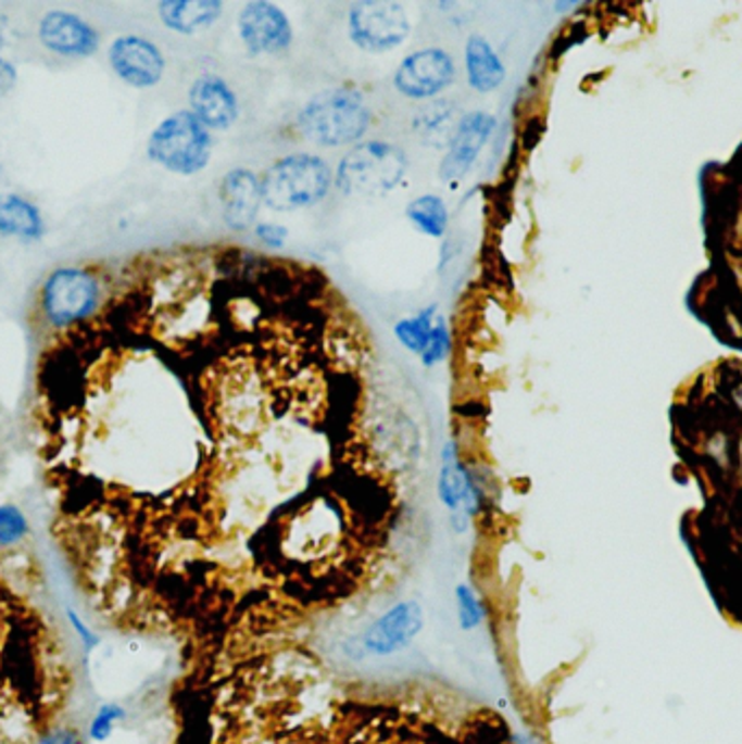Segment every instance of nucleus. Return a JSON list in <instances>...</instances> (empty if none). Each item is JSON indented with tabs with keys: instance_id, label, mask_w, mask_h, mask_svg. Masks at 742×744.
Returning <instances> with one entry per match:
<instances>
[{
	"instance_id": "1",
	"label": "nucleus",
	"mask_w": 742,
	"mask_h": 744,
	"mask_svg": "<svg viewBox=\"0 0 742 744\" xmlns=\"http://www.w3.org/2000/svg\"><path fill=\"white\" fill-rule=\"evenodd\" d=\"M374 111L356 87H330L315 93L298 113V133L322 148H343L365 141Z\"/></svg>"
},
{
	"instance_id": "2",
	"label": "nucleus",
	"mask_w": 742,
	"mask_h": 744,
	"mask_svg": "<svg viewBox=\"0 0 742 744\" xmlns=\"http://www.w3.org/2000/svg\"><path fill=\"white\" fill-rule=\"evenodd\" d=\"M263 204L276 213H295L322 204L335 187V172L319 154L293 152L276 159L263 174Z\"/></svg>"
},
{
	"instance_id": "3",
	"label": "nucleus",
	"mask_w": 742,
	"mask_h": 744,
	"mask_svg": "<svg viewBox=\"0 0 742 744\" xmlns=\"http://www.w3.org/2000/svg\"><path fill=\"white\" fill-rule=\"evenodd\" d=\"M408 159L391 141L365 139L352 146L337 165L335 187L343 196L380 198L391 193L406 176Z\"/></svg>"
},
{
	"instance_id": "4",
	"label": "nucleus",
	"mask_w": 742,
	"mask_h": 744,
	"mask_svg": "<svg viewBox=\"0 0 742 744\" xmlns=\"http://www.w3.org/2000/svg\"><path fill=\"white\" fill-rule=\"evenodd\" d=\"M213 143V133L189 109H183L152 130L148 156L172 174L193 176L211 163Z\"/></svg>"
},
{
	"instance_id": "5",
	"label": "nucleus",
	"mask_w": 742,
	"mask_h": 744,
	"mask_svg": "<svg viewBox=\"0 0 742 744\" xmlns=\"http://www.w3.org/2000/svg\"><path fill=\"white\" fill-rule=\"evenodd\" d=\"M348 33L363 52L385 54L411 37V20L400 2L363 0L348 13Z\"/></svg>"
},
{
	"instance_id": "6",
	"label": "nucleus",
	"mask_w": 742,
	"mask_h": 744,
	"mask_svg": "<svg viewBox=\"0 0 742 744\" xmlns=\"http://www.w3.org/2000/svg\"><path fill=\"white\" fill-rule=\"evenodd\" d=\"M100 302L98 280L76 267L56 269L43 285L41 306L56 328L76 324L91 315Z\"/></svg>"
},
{
	"instance_id": "7",
	"label": "nucleus",
	"mask_w": 742,
	"mask_h": 744,
	"mask_svg": "<svg viewBox=\"0 0 742 744\" xmlns=\"http://www.w3.org/2000/svg\"><path fill=\"white\" fill-rule=\"evenodd\" d=\"M456 78V61L454 56L439 48H422L406 54L395 74L393 87L408 100H437L445 89L452 87Z\"/></svg>"
},
{
	"instance_id": "8",
	"label": "nucleus",
	"mask_w": 742,
	"mask_h": 744,
	"mask_svg": "<svg viewBox=\"0 0 742 744\" xmlns=\"http://www.w3.org/2000/svg\"><path fill=\"white\" fill-rule=\"evenodd\" d=\"M237 30L252 56L280 54L293 43V26L287 13L267 0L246 2L237 17Z\"/></svg>"
},
{
	"instance_id": "9",
	"label": "nucleus",
	"mask_w": 742,
	"mask_h": 744,
	"mask_svg": "<svg viewBox=\"0 0 742 744\" xmlns=\"http://www.w3.org/2000/svg\"><path fill=\"white\" fill-rule=\"evenodd\" d=\"M498 128V117L489 111H467L461 115L454 135L439 163L443 182H461L476 165L480 152Z\"/></svg>"
},
{
	"instance_id": "10",
	"label": "nucleus",
	"mask_w": 742,
	"mask_h": 744,
	"mask_svg": "<svg viewBox=\"0 0 742 744\" xmlns=\"http://www.w3.org/2000/svg\"><path fill=\"white\" fill-rule=\"evenodd\" d=\"M424 628V608L408 600L395 604L380 619H376L361 636V650L367 656L387 658L406 650Z\"/></svg>"
},
{
	"instance_id": "11",
	"label": "nucleus",
	"mask_w": 742,
	"mask_h": 744,
	"mask_svg": "<svg viewBox=\"0 0 742 744\" xmlns=\"http://www.w3.org/2000/svg\"><path fill=\"white\" fill-rule=\"evenodd\" d=\"M439 500L452 515V528L465 532L469 521L478 515L482 491L471 471L458 461L454 443L443 447V467L439 474Z\"/></svg>"
},
{
	"instance_id": "12",
	"label": "nucleus",
	"mask_w": 742,
	"mask_h": 744,
	"mask_svg": "<svg viewBox=\"0 0 742 744\" xmlns=\"http://www.w3.org/2000/svg\"><path fill=\"white\" fill-rule=\"evenodd\" d=\"M222 219L232 232L254 230L263 204L261 176L248 167H235L224 174L219 182Z\"/></svg>"
},
{
	"instance_id": "13",
	"label": "nucleus",
	"mask_w": 742,
	"mask_h": 744,
	"mask_svg": "<svg viewBox=\"0 0 742 744\" xmlns=\"http://www.w3.org/2000/svg\"><path fill=\"white\" fill-rule=\"evenodd\" d=\"M113 72L130 87H154L165 72V59L156 43L139 35L117 37L109 50Z\"/></svg>"
},
{
	"instance_id": "14",
	"label": "nucleus",
	"mask_w": 742,
	"mask_h": 744,
	"mask_svg": "<svg viewBox=\"0 0 742 744\" xmlns=\"http://www.w3.org/2000/svg\"><path fill=\"white\" fill-rule=\"evenodd\" d=\"M189 111L213 133L228 130L239 119L235 89L217 74H202L189 89Z\"/></svg>"
},
{
	"instance_id": "15",
	"label": "nucleus",
	"mask_w": 742,
	"mask_h": 744,
	"mask_svg": "<svg viewBox=\"0 0 742 744\" xmlns=\"http://www.w3.org/2000/svg\"><path fill=\"white\" fill-rule=\"evenodd\" d=\"M41 43L61 56H89L98 50V33L78 15L50 11L39 22Z\"/></svg>"
},
{
	"instance_id": "16",
	"label": "nucleus",
	"mask_w": 742,
	"mask_h": 744,
	"mask_svg": "<svg viewBox=\"0 0 742 744\" xmlns=\"http://www.w3.org/2000/svg\"><path fill=\"white\" fill-rule=\"evenodd\" d=\"M467 83L478 93H491L506 80V65L495 46L480 33L469 35L465 43Z\"/></svg>"
},
{
	"instance_id": "17",
	"label": "nucleus",
	"mask_w": 742,
	"mask_h": 744,
	"mask_svg": "<svg viewBox=\"0 0 742 744\" xmlns=\"http://www.w3.org/2000/svg\"><path fill=\"white\" fill-rule=\"evenodd\" d=\"M458 119L461 115H458L456 104L448 98H437V100L424 102L419 111L413 115V133L424 146L445 150Z\"/></svg>"
},
{
	"instance_id": "18",
	"label": "nucleus",
	"mask_w": 742,
	"mask_h": 744,
	"mask_svg": "<svg viewBox=\"0 0 742 744\" xmlns=\"http://www.w3.org/2000/svg\"><path fill=\"white\" fill-rule=\"evenodd\" d=\"M224 11L222 0H165L159 2L161 22L176 33L193 35L219 20Z\"/></svg>"
},
{
	"instance_id": "19",
	"label": "nucleus",
	"mask_w": 742,
	"mask_h": 744,
	"mask_svg": "<svg viewBox=\"0 0 742 744\" xmlns=\"http://www.w3.org/2000/svg\"><path fill=\"white\" fill-rule=\"evenodd\" d=\"M43 219L35 204L20 196H0V235L35 241L43 237Z\"/></svg>"
},
{
	"instance_id": "20",
	"label": "nucleus",
	"mask_w": 742,
	"mask_h": 744,
	"mask_svg": "<svg viewBox=\"0 0 742 744\" xmlns=\"http://www.w3.org/2000/svg\"><path fill=\"white\" fill-rule=\"evenodd\" d=\"M406 219L413 224L417 232L430 239H441L445 237L448 226H450V211L441 196L424 193L408 202Z\"/></svg>"
},
{
	"instance_id": "21",
	"label": "nucleus",
	"mask_w": 742,
	"mask_h": 744,
	"mask_svg": "<svg viewBox=\"0 0 742 744\" xmlns=\"http://www.w3.org/2000/svg\"><path fill=\"white\" fill-rule=\"evenodd\" d=\"M437 319H439L437 306L430 304V306L417 311L415 315L400 319L395 324V328H393V335H395V339L400 341L402 348H406L408 352L422 356L424 350L428 348V341H430V335L435 330Z\"/></svg>"
},
{
	"instance_id": "22",
	"label": "nucleus",
	"mask_w": 742,
	"mask_h": 744,
	"mask_svg": "<svg viewBox=\"0 0 742 744\" xmlns=\"http://www.w3.org/2000/svg\"><path fill=\"white\" fill-rule=\"evenodd\" d=\"M456 604H458L461 630L471 632V630L480 628L482 621L487 619V610H485L482 602L478 600L476 591L469 584H458L456 587Z\"/></svg>"
},
{
	"instance_id": "23",
	"label": "nucleus",
	"mask_w": 742,
	"mask_h": 744,
	"mask_svg": "<svg viewBox=\"0 0 742 744\" xmlns=\"http://www.w3.org/2000/svg\"><path fill=\"white\" fill-rule=\"evenodd\" d=\"M28 537V521L15 506H0V550L20 545Z\"/></svg>"
},
{
	"instance_id": "24",
	"label": "nucleus",
	"mask_w": 742,
	"mask_h": 744,
	"mask_svg": "<svg viewBox=\"0 0 742 744\" xmlns=\"http://www.w3.org/2000/svg\"><path fill=\"white\" fill-rule=\"evenodd\" d=\"M126 719V710L117 704H104L98 708V713L93 715L91 723H89V739L93 743H104L111 739V734L115 732L117 723H122Z\"/></svg>"
},
{
	"instance_id": "25",
	"label": "nucleus",
	"mask_w": 742,
	"mask_h": 744,
	"mask_svg": "<svg viewBox=\"0 0 742 744\" xmlns=\"http://www.w3.org/2000/svg\"><path fill=\"white\" fill-rule=\"evenodd\" d=\"M452 350V335H450V328L445 324L443 317L437 319L435 324V330L430 335V341H428V348L424 350V354L419 356L424 367H435L439 365L441 361H445V356L450 354Z\"/></svg>"
},
{
	"instance_id": "26",
	"label": "nucleus",
	"mask_w": 742,
	"mask_h": 744,
	"mask_svg": "<svg viewBox=\"0 0 742 744\" xmlns=\"http://www.w3.org/2000/svg\"><path fill=\"white\" fill-rule=\"evenodd\" d=\"M252 232L261 243H265L272 250H280L289 237V230L276 222H256Z\"/></svg>"
},
{
	"instance_id": "27",
	"label": "nucleus",
	"mask_w": 742,
	"mask_h": 744,
	"mask_svg": "<svg viewBox=\"0 0 742 744\" xmlns=\"http://www.w3.org/2000/svg\"><path fill=\"white\" fill-rule=\"evenodd\" d=\"M67 621H70V626L74 628V632L78 634V639H80V643H83V647H85L87 654L93 652V650L100 645V636L93 634V630H91V628H89L72 608H67Z\"/></svg>"
},
{
	"instance_id": "28",
	"label": "nucleus",
	"mask_w": 742,
	"mask_h": 744,
	"mask_svg": "<svg viewBox=\"0 0 742 744\" xmlns=\"http://www.w3.org/2000/svg\"><path fill=\"white\" fill-rule=\"evenodd\" d=\"M37 744H83L78 734L72 730H54L50 734H46Z\"/></svg>"
},
{
	"instance_id": "29",
	"label": "nucleus",
	"mask_w": 742,
	"mask_h": 744,
	"mask_svg": "<svg viewBox=\"0 0 742 744\" xmlns=\"http://www.w3.org/2000/svg\"><path fill=\"white\" fill-rule=\"evenodd\" d=\"M15 78H17L15 67L9 61L0 59V98L11 91V87L15 85Z\"/></svg>"
},
{
	"instance_id": "30",
	"label": "nucleus",
	"mask_w": 742,
	"mask_h": 744,
	"mask_svg": "<svg viewBox=\"0 0 742 744\" xmlns=\"http://www.w3.org/2000/svg\"><path fill=\"white\" fill-rule=\"evenodd\" d=\"M4 35H7V17L0 13V50L4 46Z\"/></svg>"
}]
</instances>
